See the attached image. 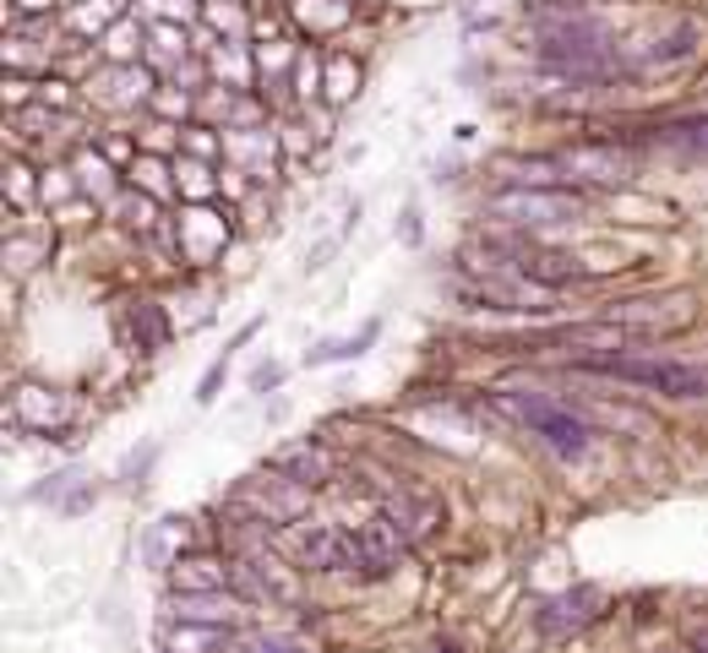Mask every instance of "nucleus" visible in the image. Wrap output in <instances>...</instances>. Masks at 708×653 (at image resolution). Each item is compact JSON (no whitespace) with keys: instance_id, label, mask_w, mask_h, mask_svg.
<instances>
[{"instance_id":"1","label":"nucleus","mask_w":708,"mask_h":653,"mask_svg":"<svg viewBox=\"0 0 708 653\" xmlns=\"http://www.w3.org/2000/svg\"><path fill=\"white\" fill-rule=\"evenodd\" d=\"M496 409L507 420H518L529 436H540L556 458H583L594 447V425L561 404V398H545V393H496Z\"/></svg>"},{"instance_id":"2","label":"nucleus","mask_w":708,"mask_h":653,"mask_svg":"<svg viewBox=\"0 0 708 653\" xmlns=\"http://www.w3.org/2000/svg\"><path fill=\"white\" fill-rule=\"evenodd\" d=\"M599 376H616V382H632V387H648L659 398H708V371L703 366H681V360H665V355H605V360H589Z\"/></svg>"},{"instance_id":"3","label":"nucleus","mask_w":708,"mask_h":653,"mask_svg":"<svg viewBox=\"0 0 708 653\" xmlns=\"http://www.w3.org/2000/svg\"><path fill=\"white\" fill-rule=\"evenodd\" d=\"M491 218L502 223H518V229H540V223H572L583 213V196L578 191H545V185H518V191H502L485 202Z\"/></svg>"},{"instance_id":"4","label":"nucleus","mask_w":708,"mask_h":653,"mask_svg":"<svg viewBox=\"0 0 708 653\" xmlns=\"http://www.w3.org/2000/svg\"><path fill=\"white\" fill-rule=\"evenodd\" d=\"M289 545H294L300 572H354V539L338 523H311Z\"/></svg>"},{"instance_id":"5","label":"nucleus","mask_w":708,"mask_h":653,"mask_svg":"<svg viewBox=\"0 0 708 653\" xmlns=\"http://www.w3.org/2000/svg\"><path fill=\"white\" fill-rule=\"evenodd\" d=\"M305 485H294V479H283V474H273V479H251L245 490H240V501L256 512V523H294L300 512H305Z\"/></svg>"},{"instance_id":"6","label":"nucleus","mask_w":708,"mask_h":653,"mask_svg":"<svg viewBox=\"0 0 708 653\" xmlns=\"http://www.w3.org/2000/svg\"><path fill=\"white\" fill-rule=\"evenodd\" d=\"M273 474H283V479L316 490V485L332 479V452H327L321 441H294V447H283V452L273 458Z\"/></svg>"},{"instance_id":"7","label":"nucleus","mask_w":708,"mask_h":653,"mask_svg":"<svg viewBox=\"0 0 708 653\" xmlns=\"http://www.w3.org/2000/svg\"><path fill=\"white\" fill-rule=\"evenodd\" d=\"M382 338V321H366L354 338H332V344H316V349H305V366H338V360H361L371 344Z\"/></svg>"},{"instance_id":"8","label":"nucleus","mask_w":708,"mask_h":653,"mask_svg":"<svg viewBox=\"0 0 708 653\" xmlns=\"http://www.w3.org/2000/svg\"><path fill=\"white\" fill-rule=\"evenodd\" d=\"M235 610H240V604H235V599H218V593H180V599L169 604L175 620H224V626L235 620Z\"/></svg>"},{"instance_id":"9","label":"nucleus","mask_w":708,"mask_h":653,"mask_svg":"<svg viewBox=\"0 0 708 653\" xmlns=\"http://www.w3.org/2000/svg\"><path fill=\"white\" fill-rule=\"evenodd\" d=\"M131 326H137V349H142V355H159V349L169 344V326H164V316H159L153 299H137V305H131Z\"/></svg>"},{"instance_id":"10","label":"nucleus","mask_w":708,"mask_h":653,"mask_svg":"<svg viewBox=\"0 0 708 653\" xmlns=\"http://www.w3.org/2000/svg\"><path fill=\"white\" fill-rule=\"evenodd\" d=\"M175 561H180V555H175ZM186 566H191V572H186V577H175V582H186V588H197V593H218V588H224V577H229L213 555H186Z\"/></svg>"},{"instance_id":"11","label":"nucleus","mask_w":708,"mask_h":653,"mask_svg":"<svg viewBox=\"0 0 708 653\" xmlns=\"http://www.w3.org/2000/svg\"><path fill=\"white\" fill-rule=\"evenodd\" d=\"M229 360H235V355H218V360L202 371V382H197V404H213V398H218V387H224V376H229Z\"/></svg>"},{"instance_id":"12","label":"nucleus","mask_w":708,"mask_h":653,"mask_svg":"<svg viewBox=\"0 0 708 653\" xmlns=\"http://www.w3.org/2000/svg\"><path fill=\"white\" fill-rule=\"evenodd\" d=\"M278 382H283V366H273V360L251 366V393H267V387H278Z\"/></svg>"},{"instance_id":"13","label":"nucleus","mask_w":708,"mask_h":653,"mask_svg":"<svg viewBox=\"0 0 708 653\" xmlns=\"http://www.w3.org/2000/svg\"><path fill=\"white\" fill-rule=\"evenodd\" d=\"M245 653H305V642H294V637H256Z\"/></svg>"},{"instance_id":"14","label":"nucleus","mask_w":708,"mask_h":653,"mask_svg":"<svg viewBox=\"0 0 708 653\" xmlns=\"http://www.w3.org/2000/svg\"><path fill=\"white\" fill-rule=\"evenodd\" d=\"M404 240H409V245H420V213H415V207L404 213Z\"/></svg>"}]
</instances>
